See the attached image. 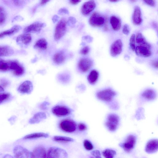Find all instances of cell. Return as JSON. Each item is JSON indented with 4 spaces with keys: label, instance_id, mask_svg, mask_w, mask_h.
<instances>
[{
    "label": "cell",
    "instance_id": "cell-55",
    "mask_svg": "<svg viewBox=\"0 0 158 158\" xmlns=\"http://www.w3.org/2000/svg\"><path fill=\"white\" fill-rule=\"evenodd\" d=\"M4 60H3L0 58V66L2 63L4 61Z\"/></svg>",
    "mask_w": 158,
    "mask_h": 158
},
{
    "label": "cell",
    "instance_id": "cell-22",
    "mask_svg": "<svg viewBox=\"0 0 158 158\" xmlns=\"http://www.w3.org/2000/svg\"><path fill=\"white\" fill-rule=\"evenodd\" d=\"M99 77V73L96 70H92L87 76L88 82L91 85L95 84L98 81Z\"/></svg>",
    "mask_w": 158,
    "mask_h": 158
},
{
    "label": "cell",
    "instance_id": "cell-30",
    "mask_svg": "<svg viewBox=\"0 0 158 158\" xmlns=\"http://www.w3.org/2000/svg\"><path fill=\"white\" fill-rule=\"evenodd\" d=\"M13 50L7 46H0V57L9 56L12 54Z\"/></svg>",
    "mask_w": 158,
    "mask_h": 158
},
{
    "label": "cell",
    "instance_id": "cell-35",
    "mask_svg": "<svg viewBox=\"0 0 158 158\" xmlns=\"http://www.w3.org/2000/svg\"><path fill=\"white\" fill-rule=\"evenodd\" d=\"M10 94L9 93H0V104L8 100Z\"/></svg>",
    "mask_w": 158,
    "mask_h": 158
},
{
    "label": "cell",
    "instance_id": "cell-40",
    "mask_svg": "<svg viewBox=\"0 0 158 158\" xmlns=\"http://www.w3.org/2000/svg\"><path fill=\"white\" fill-rule=\"evenodd\" d=\"M89 47L88 46H85L81 50L80 52L81 54L82 55H86L89 53Z\"/></svg>",
    "mask_w": 158,
    "mask_h": 158
},
{
    "label": "cell",
    "instance_id": "cell-14",
    "mask_svg": "<svg viewBox=\"0 0 158 158\" xmlns=\"http://www.w3.org/2000/svg\"><path fill=\"white\" fill-rule=\"evenodd\" d=\"M96 6L95 2L93 0L85 2L81 8L82 13L85 15H89L95 9Z\"/></svg>",
    "mask_w": 158,
    "mask_h": 158
},
{
    "label": "cell",
    "instance_id": "cell-1",
    "mask_svg": "<svg viewBox=\"0 0 158 158\" xmlns=\"http://www.w3.org/2000/svg\"><path fill=\"white\" fill-rule=\"evenodd\" d=\"M115 91L110 88H106L98 91L96 97L99 100L106 102L112 101L116 95Z\"/></svg>",
    "mask_w": 158,
    "mask_h": 158
},
{
    "label": "cell",
    "instance_id": "cell-53",
    "mask_svg": "<svg viewBox=\"0 0 158 158\" xmlns=\"http://www.w3.org/2000/svg\"><path fill=\"white\" fill-rule=\"evenodd\" d=\"M3 158H13V157L10 155H5Z\"/></svg>",
    "mask_w": 158,
    "mask_h": 158
},
{
    "label": "cell",
    "instance_id": "cell-45",
    "mask_svg": "<svg viewBox=\"0 0 158 158\" xmlns=\"http://www.w3.org/2000/svg\"><path fill=\"white\" fill-rule=\"evenodd\" d=\"M144 1L150 6H153L155 5V0H145Z\"/></svg>",
    "mask_w": 158,
    "mask_h": 158
},
{
    "label": "cell",
    "instance_id": "cell-10",
    "mask_svg": "<svg viewBox=\"0 0 158 158\" xmlns=\"http://www.w3.org/2000/svg\"><path fill=\"white\" fill-rule=\"evenodd\" d=\"M30 157L31 158H47L45 148L41 146L36 147L31 153Z\"/></svg>",
    "mask_w": 158,
    "mask_h": 158
},
{
    "label": "cell",
    "instance_id": "cell-37",
    "mask_svg": "<svg viewBox=\"0 0 158 158\" xmlns=\"http://www.w3.org/2000/svg\"><path fill=\"white\" fill-rule=\"evenodd\" d=\"M130 44L132 50L135 51V35L134 34L132 35L130 39Z\"/></svg>",
    "mask_w": 158,
    "mask_h": 158
},
{
    "label": "cell",
    "instance_id": "cell-56",
    "mask_svg": "<svg viewBox=\"0 0 158 158\" xmlns=\"http://www.w3.org/2000/svg\"><path fill=\"white\" fill-rule=\"evenodd\" d=\"M110 2H117L118 1V0H110Z\"/></svg>",
    "mask_w": 158,
    "mask_h": 158
},
{
    "label": "cell",
    "instance_id": "cell-28",
    "mask_svg": "<svg viewBox=\"0 0 158 158\" xmlns=\"http://www.w3.org/2000/svg\"><path fill=\"white\" fill-rule=\"evenodd\" d=\"M53 60L54 62L57 64H59L62 63L65 60V56L64 53L60 52L56 53L53 56Z\"/></svg>",
    "mask_w": 158,
    "mask_h": 158
},
{
    "label": "cell",
    "instance_id": "cell-12",
    "mask_svg": "<svg viewBox=\"0 0 158 158\" xmlns=\"http://www.w3.org/2000/svg\"><path fill=\"white\" fill-rule=\"evenodd\" d=\"M10 70L13 71L15 76H19L24 73V68L18 62L14 60L10 61Z\"/></svg>",
    "mask_w": 158,
    "mask_h": 158
},
{
    "label": "cell",
    "instance_id": "cell-50",
    "mask_svg": "<svg viewBox=\"0 0 158 158\" xmlns=\"http://www.w3.org/2000/svg\"><path fill=\"white\" fill-rule=\"evenodd\" d=\"M69 2L70 3L73 5H76L80 2V0H70Z\"/></svg>",
    "mask_w": 158,
    "mask_h": 158
},
{
    "label": "cell",
    "instance_id": "cell-5",
    "mask_svg": "<svg viewBox=\"0 0 158 158\" xmlns=\"http://www.w3.org/2000/svg\"><path fill=\"white\" fill-rule=\"evenodd\" d=\"M67 22L65 19H62L60 20L56 26L54 34V39L58 40L64 35L66 30Z\"/></svg>",
    "mask_w": 158,
    "mask_h": 158
},
{
    "label": "cell",
    "instance_id": "cell-46",
    "mask_svg": "<svg viewBox=\"0 0 158 158\" xmlns=\"http://www.w3.org/2000/svg\"><path fill=\"white\" fill-rule=\"evenodd\" d=\"M49 103L47 102H44L42 103L40 106V108L43 110H46Z\"/></svg>",
    "mask_w": 158,
    "mask_h": 158
},
{
    "label": "cell",
    "instance_id": "cell-9",
    "mask_svg": "<svg viewBox=\"0 0 158 158\" xmlns=\"http://www.w3.org/2000/svg\"><path fill=\"white\" fill-rule=\"evenodd\" d=\"M52 112L57 116L63 117L68 115L71 111L70 109L66 106L58 105L52 108Z\"/></svg>",
    "mask_w": 158,
    "mask_h": 158
},
{
    "label": "cell",
    "instance_id": "cell-6",
    "mask_svg": "<svg viewBox=\"0 0 158 158\" xmlns=\"http://www.w3.org/2000/svg\"><path fill=\"white\" fill-rule=\"evenodd\" d=\"M105 20L104 17L97 12H94L89 19V23L94 27H101L104 24Z\"/></svg>",
    "mask_w": 158,
    "mask_h": 158
},
{
    "label": "cell",
    "instance_id": "cell-39",
    "mask_svg": "<svg viewBox=\"0 0 158 158\" xmlns=\"http://www.w3.org/2000/svg\"><path fill=\"white\" fill-rule=\"evenodd\" d=\"M91 153L95 158H102L101 156L100 151L98 150H95L92 151Z\"/></svg>",
    "mask_w": 158,
    "mask_h": 158
},
{
    "label": "cell",
    "instance_id": "cell-38",
    "mask_svg": "<svg viewBox=\"0 0 158 158\" xmlns=\"http://www.w3.org/2000/svg\"><path fill=\"white\" fill-rule=\"evenodd\" d=\"M59 78L63 82L66 83L69 80V77L67 75H62L59 77Z\"/></svg>",
    "mask_w": 158,
    "mask_h": 158
},
{
    "label": "cell",
    "instance_id": "cell-15",
    "mask_svg": "<svg viewBox=\"0 0 158 158\" xmlns=\"http://www.w3.org/2000/svg\"><path fill=\"white\" fill-rule=\"evenodd\" d=\"M33 88L32 82L29 81H26L20 85L18 90L21 93L29 94L32 91Z\"/></svg>",
    "mask_w": 158,
    "mask_h": 158
},
{
    "label": "cell",
    "instance_id": "cell-26",
    "mask_svg": "<svg viewBox=\"0 0 158 158\" xmlns=\"http://www.w3.org/2000/svg\"><path fill=\"white\" fill-rule=\"evenodd\" d=\"M20 27L18 25H15L10 29L0 33V38L5 36L13 35L17 32L20 29Z\"/></svg>",
    "mask_w": 158,
    "mask_h": 158
},
{
    "label": "cell",
    "instance_id": "cell-2",
    "mask_svg": "<svg viewBox=\"0 0 158 158\" xmlns=\"http://www.w3.org/2000/svg\"><path fill=\"white\" fill-rule=\"evenodd\" d=\"M120 123V118L117 114L111 113L107 115L105 122V126L110 131L113 132L118 128Z\"/></svg>",
    "mask_w": 158,
    "mask_h": 158
},
{
    "label": "cell",
    "instance_id": "cell-54",
    "mask_svg": "<svg viewBox=\"0 0 158 158\" xmlns=\"http://www.w3.org/2000/svg\"><path fill=\"white\" fill-rule=\"evenodd\" d=\"M4 91L3 88L0 85V93L3 92Z\"/></svg>",
    "mask_w": 158,
    "mask_h": 158
},
{
    "label": "cell",
    "instance_id": "cell-43",
    "mask_svg": "<svg viewBox=\"0 0 158 158\" xmlns=\"http://www.w3.org/2000/svg\"><path fill=\"white\" fill-rule=\"evenodd\" d=\"M76 19L74 17H70L69 18L68 20L67 23L68 24L70 25L74 24L76 23Z\"/></svg>",
    "mask_w": 158,
    "mask_h": 158
},
{
    "label": "cell",
    "instance_id": "cell-7",
    "mask_svg": "<svg viewBox=\"0 0 158 158\" xmlns=\"http://www.w3.org/2000/svg\"><path fill=\"white\" fill-rule=\"evenodd\" d=\"M136 141L135 136L133 135H128L125 141L121 145L124 150L127 152L131 151L135 147Z\"/></svg>",
    "mask_w": 158,
    "mask_h": 158
},
{
    "label": "cell",
    "instance_id": "cell-17",
    "mask_svg": "<svg viewBox=\"0 0 158 158\" xmlns=\"http://www.w3.org/2000/svg\"><path fill=\"white\" fill-rule=\"evenodd\" d=\"M158 149V142L157 139H152L147 143L145 149L146 152L152 153L156 152Z\"/></svg>",
    "mask_w": 158,
    "mask_h": 158
},
{
    "label": "cell",
    "instance_id": "cell-24",
    "mask_svg": "<svg viewBox=\"0 0 158 158\" xmlns=\"http://www.w3.org/2000/svg\"><path fill=\"white\" fill-rule=\"evenodd\" d=\"M135 40L138 46H145L151 48L150 44L146 41L141 33H138L137 34Z\"/></svg>",
    "mask_w": 158,
    "mask_h": 158
},
{
    "label": "cell",
    "instance_id": "cell-27",
    "mask_svg": "<svg viewBox=\"0 0 158 158\" xmlns=\"http://www.w3.org/2000/svg\"><path fill=\"white\" fill-rule=\"evenodd\" d=\"M49 135L47 133L43 132L35 133L28 134L23 138L24 139H32L40 138H47Z\"/></svg>",
    "mask_w": 158,
    "mask_h": 158
},
{
    "label": "cell",
    "instance_id": "cell-57",
    "mask_svg": "<svg viewBox=\"0 0 158 158\" xmlns=\"http://www.w3.org/2000/svg\"><path fill=\"white\" fill-rule=\"evenodd\" d=\"M90 158H94L93 157H90Z\"/></svg>",
    "mask_w": 158,
    "mask_h": 158
},
{
    "label": "cell",
    "instance_id": "cell-25",
    "mask_svg": "<svg viewBox=\"0 0 158 158\" xmlns=\"http://www.w3.org/2000/svg\"><path fill=\"white\" fill-rule=\"evenodd\" d=\"M32 38L29 34L26 33L21 34L18 36L16 39L17 41L25 44H29L31 41Z\"/></svg>",
    "mask_w": 158,
    "mask_h": 158
},
{
    "label": "cell",
    "instance_id": "cell-11",
    "mask_svg": "<svg viewBox=\"0 0 158 158\" xmlns=\"http://www.w3.org/2000/svg\"><path fill=\"white\" fill-rule=\"evenodd\" d=\"M93 64L92 61L88 58H83L80 60L78 63V67L83 73H85L89 70Z\"/></svg>",
    "mask_w": 158,
    "mask_h": 158
},
{
    "label": "cell",
    "instance_id": "cell-8",
    "mask_svg": "<svg viewBox=\"0 0 158 158\" xmlns=\"http://www.w3.org/2000/svg\"><path fill=\"white\" fill-rule=\"evenodd\" d=\"M13 152L15 158H29L30 156L29 151L20 145L15 147Z\"/></svg>",
    "mask_w": 158,
    "mask_h": 158
},
{
    "label": "cell",
    "instance_id": "cell-41",
    "mask_svg": "<svg viewBox=\"0 0 158 158\" xmlns=\"http://www.w3.org/2000/svg\"><path fill=\"white\" fill-rule=\"evenodd\" d=\"M122 31L123 33L125 35H128L130 32V29L129 26L127 24H125L123 27Z\"/></svg>",
    "mask_w": 158,
    "mask_h": 158
},
{
    "label": "cell",
    "instance_id": "cell-32",
    "mask_svg": "<svg viewBox=\"0 0 158 158\" xmlns=\"http://www.w3.org/2000/svg\"><path fill=\"white\" fill-rule=\"evenodd\" d=\"M116 154L114 150L110 149H106L102 152V155L105 158H114Z\"/></svg>",
    "mask_w": 158,
    "mask_h": 158
},
{
    "label": "cell",
    "instance_id": "cell-34",
    "mask_svg": "<svg viewBox=\"0 0 158 158\" xmlns=\"http://www.w3.org/2000/svg\"><path fill=\"white\" fill-rule=\"evenodd\" d=\"M10 70V61H6L4 60L0 66V71L6 72Z\"/></svg>",
    "mask_w": 158,
    "mask_h": 158
},
{
    "label": "cell",
    "instance_id": "cell-33",
    "mask_svg": "<svg viewBox=\"0 0 158 158\" xmlns=\"http://www.w3.org/2000/svg\"><path fill=\"white\" fill-rule=\"evenodd\" d=\"M6 19V14L4 8L0 6V25L3 24Z\"/></svg>",
    "mask_w": 158,
    "mask_h": 158
},
{
    "label": "cell",
    "instance_id": "cell-4",
    "mask_svg": "<svg viewBox=\"0 0 158 158\" xmlns=\"http://www.w3.org/2000/svg\"><path fill=\"white\" fill-rule=\"evenodd\" d=\"M59 127L63 131L67 133L74 131L77 128V125L73 120L66 119L61 120L59 123Z\"/></svg>",
    "mask_w": 158,
    "mask_h": 158
},
{
    "label": "cell",
    "instance_id": "cell-20",
    "mask_svg": "<svg viewBox=\"0 0 158 158\" xmlns=\"http://www.w3.org/2000/svg\"><path fill=\"white\" fill-rule=\"evenodd\" d=\"M132 20L133 23L135 25H139L142 23L141 11L140 7L138 6H136L134 8Z\"/></svg>",
    "mask_w": 158,
    "mask_h": 158
},
{
    "label": "cell",
    "instance_id": "cell-44",
    "mask_svg": "<svg viewBox=\"0 0 158 158\" xmlns=\"http://www.w3.org/2000/svg\"><path fill=\"white\" fill-rule=\"evenodd\" d=\"M59 14H68L69 12L67 9L65 8H61L58 11Z\"/></svg>",
    "mask_w": 158,
    "mask_h": 158
},
{
    "label": "cell",
    "instance_id": "cell-42",
    "mask_svg": "<svg viewBox=\"0 0 158 158\" xmlns=\"http://www.w3.org/2000/svg\"><path fill=\"white\" fill-rule=\"evenodd\" d=\"M78 127L79 131H82L86 130L87 129L86 125L82 123H80L78 125Z\"/></svg>",
    "mask_w": 158,
    "mask_h": 158
},
{
    "label": "cell",
    "instance_id": "cell-49",
    "mask_svg": "<svg viewBox=\"0 0 158 158\" xmlns=\"http://www.w3.org/2000/svg\"><path fill=\"white\" fill-rule=\"evenodd\" d=\"M59 18V17L57 15H55L52 18V20L54 23H55L58 21Z\"/></svg>",
    "mask_w": 158,
    "mask_h": 158
},
{
    "label": "cell",
    "instance_id": "cell-29",
    "mask_svg": "<svg viewBox=\"0 0 158 158\" xmlns=\"http://www.w3.org/2000/svg\"><path fill=\"white\" fill-rule=\"evenodd\" d=\"M47 42L44 38H41L38 40L35 43L34 47L41 49H46L47 47Z\"/></svg>",
    "mask_w": 158,
    "mask_h": 158
},
{
    "label": "cell",
    "instance_id": "cell-19",
    "mask_svg": "<svg viewBox=\"0 0 158 158\" xmlns=\"http://www.w3.org/2000/svg\"><path fill=\"white\" fill-rule=\"evenodd\" d=\"M141 97L144 99L148 101L155 99L156 97L155 91L152 89H148L144 90L141 94Z\"/></svg>",
    "mask_w": 158,
    "mask_h": 158
},
{
    "label": "cell",
    "instance_id": "cell-13",
    "mask_svg": "<svg viewBox=\"0 0 158 158\" xmlns=\"http://www.w3.org/2000/svg\"><path fill=\"white\" fill-rule=\"evenodd\" d=\"M123 44L120 39L115 41L111 45L110 53L111 56L115 57L119 54L122 50Z\"/></svg>",
    "mask_w": 158,
    "mask_h": 158
},
{
    "label": "cell",
    "instance_id": "cell-51",
    "mask_svg": "<svg viewBox=\"0 0 158 158\" xmlns=\"http://www.w3.org/2000/svg\"><path fill=\"white\" fill-rule=\"evenodd\" d=\"M153 66L156 68L157 69L158 68V62L157 61L153 62L152 63Z\"/></svg>",
    "mask_w": 158,
    "mask_h": 158
},
{
    "label": "cell",
    "instance_id": "cell-23",
    "mask_svg": "<svg viewBox=\"0 0 158 158\" xmlns=\"http://www.w3.org/2000/svg\"><path fill=\"white\" fill-rule=\"evenodd\" d=\"M110 22L114 30L117 31L120 29L121 23L119 18L114 15H112L110 17Z\"/></svg>",
    "mask_w": 158,
    "mask_h": 158
},
{
    "label": "cell",
    "instance_id": "cell-47",
    "mask_svg": "<svg viewBox=\"0 0 158 158\" xmlns=\"http://www.w3.org/2000/svg\"><path fill=\"white\" fill-rule=\"evenodd\" d=\"M1 83L2 85L4 87L6 86L8 84V81L4 79L1 80Z\"/></svg>",
    "mask_w": 158,
    "mask_h": 158
},
{
    "label": "cell",
    "instance_id": "cell-16",
    "mask_svg": "<svg viewBox=\"0 0 158 158\" xmlns=\"http://www.w3.org/2000/svg\"><path fill=\"white\" fill-rule=\"evenodd\" d=\"M45 26L44 23L35 22L26 27L24 31L26 33L39 32Z\"/></svg>",
    "mask_w": 158,
    "mask_h": 158
},
{
    "label": "cell",
    "instance_id": "cell-52",
    "mask_svg": "<svg viewBox=\"0 0 158 158\" xmlns=\"http://www.w3.org/2000/svg\"><path fill=\"white\" fill-rule=\"evenodd\" d=\"M48 0H42L40 2V4L41 5H44L46 4L47 2H48Z\"/></svg>",
    "mask_w": 158,
    "mask_h": 158
},
{
    "label": "cell",
    "instance_id": "cell-18",
    "mask_svg": "<svg viewBox=\"0 0 158 158\" xmlns=\"http://www.w3.org/2000/svg\"><path fill=\"white\" fill-rule=\"evenodd\" d=\"M135 53L138 56L143 57H148L151 55L150 48L144 46H138L135 48Z\"/></svg>",
    "mask_w": 158,
    "mask_h": 158
},
{
    "label": "cell",
    "instance_id": "cell-36",
    "mask_svg": "<svg viewBox=\"0 0 158 158\" xmlns=\"http://www.w3.org/2000/svg\"><path fill=\"white\" fill-rule=\"evenodd\" d=\"M84 146L87 150L90 151L93 149L94 147L92 143L89 140L85 139L83 142Z\"/></svg>",
    "mask_w": 158,
    "mask_h": 158
},
{
    "label": "cell",
    "instance_id": "cell-3",
    "mask_svg": "<svg viewBox=\"0 0 158 158\" xmlns=\"http://www.w3.org/2000/svg\"><path fill=\"white\" fill-rule=\"evenodd\" d=\"M68 154L64 149L56 147L49 148L47 153V158H67Z\"/></svg>",
    "mask_w": 158,
    "mask_h": 158
},
{
    "label": "cell",
    "instance_id": "cell-21",
    "mask_svg": "<svg viewBox=\"0 0 158 158\" xmlns=\"http://www.w3.org/2000/svg\"><path fill=\"white\" fill-rule=\"evenodd\" d=\"M46 118V114L43 112H38L35 114L33 117L30 119L29 123L35 124L40 122Z\"/></svg>",
    "mask_w": 158,
    "mask_h": 158
},
{
    "label": "cell",
    "instance_id": "cell-31",
    "mask_svg": "<svg viewBox=\"0 0 158 158\" xmlns=\"http://www.w3.org/2000/svg\"><path fill=\"white\" fill-rule=\"evenodd\" d=\"M53 140L59 142H68L73 141V139L72 138L62 136H55L53 138Z\"/></svg>",
    "mask_w": 158,
    "mask_h": 158
},
{
    "label": "cell",
    "instance_id": "cell-48",
    "mask_svg": "<svg viewBox=\"0 0 158 158\" xmlns=\"http://www.w3.org/2000/svg\"><path fill=\"white\" fill-rule=\"evenodd\" d=\"M15 5L17 6H20L23 3V1L19 0H15L13 1Z\"/></svg>",
    "mask_w": 158,
    "mask_h": 158
}]
</instances>
